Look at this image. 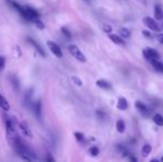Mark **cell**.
<instances>
[{"mask_svg":"<svg viewBox=\"0 0 163 162\" xmlns=\"http://www.w3.org/2000/svg\"><path fill=\"white\" fill-rule=\"evenodd\" d=\"M12 144H14V150H16V152H17V154L19 155L23 161L33 162V160L37 158L35 154V152L29 148L28 146H27L20 138L16 137L14 142H12Z\"/></svg>","mask_w":163,"mask_h":162,"instance_id":"1","label":"cell"},{"mask_svg":"<svg viewBox=\"0 0 163 162\" xmlns=\"http://www.w3.org/2000/svg\"><path fill=\"white\" fill-rule=\"evenodd\" d=\"M68 50H69L71 56L73 57L74 59H77L78 61H80V62H85L87 61L85 56L81 52V50L79 49L76 44H69L68 46Z\"/></svg>","mask_w":163,"mask_h":162,"instance_id":"2","label":"cell"},{"mask_svg":"<svg viewBox=\"0 0 163 162\" xmlns=\"http://www.w3.org/2000/svg\"><path fill=\"white\" fill-rule=\"evenodd\" d=\"M25 20L30 22H33L35 19H39L40 14L35 10V8L30 7V6H25Z\"/></svg>","mask_w":163,"mask_h":162,"instance_id":"3","label":"cell"},{"mask_svg":"<svg viewBox=\"0 0 163 162\" xmlns=\"http://www.w3.org/2000/svg\"><path fill=\"white\" fill-rule=\"evenodd\" d=\"M47 46H48V48L52 52L53 56H56L57 58H62L63 57V52H62L61 48L59 47V44H57V43L53 42V41H51V40H48L47 41Z\"/></svg>","mask_w":163,"mask_h":162,"instance_id":"4","label":"cell"},{"mask_svg":"<svg viewBox=\"0 0 163 162\" xmlns=\"http://www.w3.org/2000/svg\"><path fill=\"white\" fill-rule=\"evenodd\" d=\"M6 132H7V138L11 142H14V138L17 137L16 135V131H14V126L12 123L11 119H7L6 120Z\"/></svg>","mask_w":163,"mask_h":162,"instance_id":"5","label":"cell"},{"mask_svg":"<svg viewBox=\"0 0 163 162\" xmlns=\"http://www.w3.org/2000/svg\"><path fill=\"white\" fill-rule=\"evenodd\" d=\"M143 56L147 60L152 61V60H158L159 53L156 50L152 49V48H145V49H143Z\"/></svg>","mask_w":163,"mask_h":162,"instance_id":"6","label":"cell"},{"mask_svg":"<svg viewBox=\"0 0 163 162\" xmlns=\"http://www.w3.org/2000/svg\"><path fill=\"white\" fill-rule=\"evenodd\" d=\"M143 23H144V25H145V26H147L149 29L153 30V31H159V30H160L159 25H158L155 20H154V19H152V18L145 17V18L143 19Z\"/></svg>","mask_w":163,"mask_h":162,"instance_id":"7","label":"cell"},{"mask_svg":"<svg viewBox=\"0 0 163 162\" xmlns=\"http://www.w3.org/2000/svg\"><path fill=\"white\" fill-rule=\"evenodd\" d=\"M18 127H19V130L21 131V133L25 137H27L29 139L32 138V132H31L30 128L28 127V124L26 122H18Z\"/></svg>","mask_w":163,"mask_h":162,"instance_id":"8","label":"cell"},{"mask_svg":"<svg viewBox=\"0 0 163 162\" xmlns=\"http://www.w3.org/2000/svg\"><path fill=\"white\" fill-rule=\"evenodd\" d=\"M27 40H28V42L30 43V44H31V46H32V47H33L35 50H37V52H38V53H39L40 56H42V57L46 56V53H44V50H43V48L41 47V46H40V44H39V42H37V41H35L33 38L29 37Z\"/></svg>","mask_w":163,"mask_h":162,"instance_id":"9","label":"cell"},{"mask_svg":"<svg viewBox=\"0 0 163 162\" xmlns=\"http://www.w3.org/2000/svg\"><path fill=\"white\" fill-rule=\"evenodd\" d=\"M33 111H35V117L41 120V118H42V103L40 100H37L33 103Z\"/></svg>","mask_w":163,"mask_h":162,"instance_id":"10","label":"cell"},{"mask_svg":"<svg viewBox=\"0 0 163 162\" xmlns=\"http://www.w3.org/2000/svg\"><path fill=\"white\" fill-rule=\"evenodd\" d=\"M135 108H136L143 116H149V113H150L149 108H148V106H145L143 102H141V101H136V102H135Z\"/></svg>","mask_w":163,"mask_h":162,"instance_id":"11","label":"cell"},{"mask_svg":"<svg viewBox=\"0 0 163 162\" xmlns=\"http://www.w3.org/2000/svg\"><path fill=\"white\" fill-rule=\"evenodd\" d=\"M0 108L3 110V111H9L10 110V105L8 102V100L1 93H0Z\"/></svg>","mask_w":163,"mask_h":162,"instance_id":"12","label":"cell"},{"mask_svg":"<svg viewBox=\"0 0 163 162\" xmlns=\"http://www.w3.org/2000/svg\"><path fill=\"white\" fill-rule=\"evenodd\" d=\"M108 37H109V39H110V40H112L113 43H115V44H123V43H124L123 39L121 38L120 36L113 35V33H109Z\"/></svg>","mask_w":163,"mask_h":162,"instance_id":"13","label":"cell"},{"mask_svg":"<svg viewBox=\"0 0 163 162\" xmlns=\"http://www.w3.org/2000/svg\"><path fill=\"white\" fill-rule=\"evenodd\" d=\"M117 107H118V109L119 110H127L128 109V101L125 100V98H119V100H118V105H117Z\"/></svg>","mask_w":163,"mask_h":162,"instance_id":"14","label":"cell"},{"mask_svg":"<svg viewBox=\"0 0 163 162\" xmlns=\"http://www.w3.org/2000/svg\"><path fill=\"white\" fill-rule=\"evenodd\" d=\"M154 17L158 20H162L163 19V10L161 6H159V5H156L154 7Z\"/></svg>","mask_w":163,"mask_h":162,"instance_id":"15","label":"cell"},{"mask_svg":"<svg viewBox=\"0 0 163 162\" xmlns=\"http://www.w3.org/2000/svg\"><path fill=\"white\" fill-rule=\"evenodd\" d=\"M97 85L101 88V89H110L111 88V83L108 82L106 80H103V79H100L97 81Z\"/></svg>","mask_w":163,"mask_h":162,"instance_id":"16","label":"cell"},{"mask_svg":"<svg viewBox=\"0 0 163 162\" xmlns=\"http://www.w3.org/2000/svg\"><path fill=\"white\" fill-rule=\"evenodd\" d=\"M115 127H117V130H118V132H120V133H123L124 132V130H125V123H124V121L123 120H118L117 121V124H115Z\"/></svg>","mask_w":163,"mask_h":162,"instance_id":"17","label":"cell"},{"mask_svg":"<svg viewBox=\"0 0 163 162\" xmlns=\"http://www.w3.org/2000/svg\"><path fill=\"white\" fill-rule=\"evenodd\" d=\"M153 121H154V123H155L156 126H163V117L161 114H159V113H156L153 116Z\"/></svg>","mask_w":163,"mask_h":162,"instance_id":"18","label":"cell"},{"mask_svg":"<svg viewBox=\"0 0 163 162\" xmlns=\"http://www.w3.org/2000/svg\"><path fill=\"white\" fill-rule=\"evenodd\" d=\"M152 66L154 67V69L158 71H160V72H163V64H161L160 61H158V60H152V61H150Z\"/></svg>","mask_w":163,"mask_h":162,"instance_id":"19","label":"cell"},{"mask_svg":"<svg viewBox=\"0 0 163 162\" xmlns=\"http://www.w3.org/2000/svg\"><path fill=\"white\" fill-rule=\"evenodd\" d=\"M10 81H11V83H12V85H14V90H16V91H18V90L20 89V83H19V80L17 79V77L14 76V77L10 79Z\"/></svg>","mask_w":163,"mask_h":162,"instance_id":"20","label":"cell"},{"mask_svg":"<svg viewBox=\"0 0 163 162\" xmlns=\"http://www.w3.org/2000/svg\"><path fill=\"white\" fill-rule=\"evenodd\" d=\"M120 35H121V38H130L131 32H130V30H128L127 28H121Z\"/></svg>","mask_w":163,"mask_h":162,"instance_id":"21","label":"cell"},{"mask_svg":"<svg viewBox=\"0 0 163 162\" xmlns=\"http://www.w3.org/2000/svg\"><path fill=\"white\" fill-rule=\"evenodd\" d=\"M151 151H152V147H151L150 144H144L143 148H142V154L148 155V154H150Z\"/></svg>","mask_w":163,"mask_h":162,"instance_id":"22","label":"cell"},{"mask_svg":"<svg viewBox=\"0 0 163 162\" xmlns=\"http://www.w3.org/2000/svg\"><path fill=\"white\" fill-rule=\"evenodd\" d=\"M61 32L63 33V36L67 38V39H69V40H70L72 36H71V32H70V30H69V29L65 28V27H62V28H61Z\"/></svg>","mask_w":163,"mask_h":162,"instance_id":"23","label":"cell"},{"mask_svg":"<svg viewBox=\"0 0 163 162\" xmlns=\"http://www.w3.org/2000/svg\"><path fill=\"white\" fill-rule=\"evenodd\" d=\"M33 23H35V27L39 29V30H43V29H44V23L40 20V18H39V19H35V21H33Z\"/></svg>","mask_w":163,"mask_h":162,"instance_id":"24","label":"cell"},{"mask_svg":"<svg viewBox=\"0 0 163 162\" xmlns=\"http://www.w3.org/2000/svg\"><path fill=\"white\" fill-rule=\"evenodd\" d=\"M99 148L98 147H91V148L89 149V153L91 155H93V157H95V155L99 154Z\"/></svg>","mask_w":163,"mask_h":162,"instance_id":"25","label":"cell"},{"mask_svg":"<svg viewBox=\"0 0 163 162\" xmlns=\"http://www.w3.org/2000/svg\"><path fill=\"white\" fill-rule=\"evenodd\" d=\"M102 29H103V31L106 32V33H111V32H112V26H110V25H108V23H104V25L102 26Z\"/></svg>","mask_w":163,"mask_h":162,"instance_id":"26","label":"cell"},{"mask_svg":"<svg viewBox=\"0 0 163 162\" xmlns=\"http://www.w3.org/2000/svg\"><path fill=\"white\" fill-rule=\"evenodd\" d=\"M5 66H6V58L5 56H0V71L5 69Z\"/></svg>","mask_w":163,"mask_h":162,"instance_id":"27","label":"cell"},{"mask_svg":"<svg viewBox=\"0 0 163 162\" xmlns=\"http://www.w3.org/2000/svg\"><path fill=\"white\" fill-rule=\"evenodd\" d=\"M74 137H76L77 141H79V142H82V141L85 140V135L81 133V132H74Z\"/></svg>","mask_w":163,"mask_h":162,"instance_id":"28","label":"cell"},{"mask_svg":"<svg viewBox=\"0 0 163 162\" xmlns=\"http://www.w3.org/2000/svg\"><path fill=\"white\" fill-rule=\"evenodd\" d=\"M117 148H118V150H119L121 153H122V155H127V154H128V151H127V149L124 148L123 146H120V144H119V146H117Z\"/></svg>","mask_w":163,"mask_h":162,"instance_id":"29","label":"cell"},{"mask_svg":"<svg viewBox=\"0 0 163 162\" xmlns=\"http://www.w3.org/2000/svg\"><path fill=\"white\" fill-rule=\"evenodd\" d=\"M71 79H72V81H73V82H74L77 85H79V87H81V85H82V82H81V80H80L78 77H72Z\"/></svg>","mask_w":163,"mask_h":162,"instance_id":"30","label":"cell"},{"mask_svg":"<svg viewBox=\"0 0 163 162\" xmlns=\"http://www.w3.org/2000/svg\"><path fill=\"white\" fill-rule=\"evenodd\" d=\"M46 162H56V161H55L53 157L49 153V154H47V157H46Z\"/></svg>","mask_w":163,"mask_h":162,"instance_id":"31","label":"cell"},{"mask_svg":"<svg viewBox=\"0 0 163 162\" xmlns=\"http://www.w3.org/2000/svg\"><path fill=\"white\" fill-rule=\"evenodd\" d=\"M156 39H158V41H159V42L163 44V33H159V35H156Z\"/></svg>","mask_w":163,"mask_h":162,"instance_id":"32","label":"cell"},{"mask_svg":"<svg viewBox=\"0 0 163 162\" xmlns=\"http://www.w3.org/2000/svg\"><path fill=\"white\" fill-rule=\"evenodd\" d=\"M142 33H143L144 37H147V38H151V33H150L149 31H147V30H143Z\"/></svg>","mask_w":163,"mask_h":162,"instance_id":"33","label":"cell"},{"mask_svg":"<svg viewBox=\"0 0 163 162\" xmlns=\"http://www.w3.org/2000/svg\"><path fill=\"white\" fill-rule=\"evenodd\" d=\"M129 161H130V162H138V160H136V158H135V157H133V155H130V158H129Z\"/></svg>","mask_w":163,"mask_h":162,"instance_id":"34","label":"cell"},{"mask_svg":"<svg viewBox=\"0 0 163 162\" xmlns=\"http://www.w3.org/2000/svg\"><path fill=\"white\" fill-rule=\"evenodd\" d=\"M97 114H98V117H100V118H104V113L102 112V111H100V110L97 111Z\"/></svg>","mask_w":163,"mask_h":162,"instance_id":"35","label":"cell"},{"mask_svg":"<svg viewBox=\"0 0 163 162\" xmlns=\"http://www.w3.org/2000/svg\"><path fill=\"white\" fill-rule=\"evenodd\" d=\"M143 5H147V2H148V0H140Z\"/></svg>","mask_w":163,"mask_h":162,"instance_id":"36","label":"cell"},{"mask_svg":"<svg viewBox=\"0 0 163 162\" xmlns=\"http://www.w3.org/2000/svg\"><path fill=\"white\" fill-rule=\"evenodd\" d=\"M150 162H159V161H158L156 159H152V160H151V161H150Z\"/></svg>","mask_w":163,"mask_h":162,"instance_id":"37","label":"cell"},{"mask_svg":"<svg viewBox=\"0 0 163 162\" xmlns=\"http://www.w3.org/2000/svg\"><path fill=\"white\" fill-rule=\"evenodd\" d=\"M161 161H162V162H163V157H162V159H161Z\"/></svg>","mask_w":163,"mask_h":162,"instance_id":"38","label":"cell"},{"mask_svg":"<svg viewBox=\"0 0 163 162\" xmlns=\"http://www.w3.org/2000/svg\"><path fill=\"white\" fill-rule=\"evenodd\" d=\"M7 1H9V2H10V1H11V0H7Z\"/></svg>","mask_w":163,"mask_h":162,"instance_id":"39","label":"cell"},{"mask_svg":"<svg viewBox=\"0 0 163 162\" xmlns=\"http://www.w3.org/2000/svg\"><path fill=\"white\" fill-rule=\"evenodd\" d=\"M85 1H89V0H85Z\"/></svg>","mask_w":163,"mask_h":162,"instance_id":"40","label":"cell"}]
</instances>
